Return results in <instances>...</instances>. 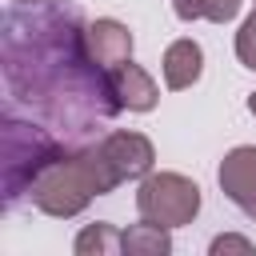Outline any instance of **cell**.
Returning a JSON list of instances; mask_svg holds the SVG:
<instances>
[{
	"mask_svg": "<svg viewBox=\"0 0 256 256\" xmlns=\"http://www.w3.org/2000/svg\"><path fill=\"white\" fill-rule=\"evenodd\" d=\"M0 64L12 112H28L68 148L96 136L124 112L104 64L88 52V24L72 0L12 4L0 20Z\"/></svg>",
	"mask_w": 256,
	"mask_h": 256,
	"instance_id": "1",
	"label": "cell"
},
{
	"mask_svg": "<svg viewBox=\"0 0 256 256\" xmlns=\"http://www.w3.org/2000/svg\"><path fill=\"white\" fill-rule=\"evenodd\" d=\"M116 184H124L112 168V160L104 156L100 140L84 144V148H68L64 156H56L28 188V200L48 212V216H76L84 212L96 196H108Z\"/></svg>",
	"mask_w": 256,
	"mask_h": 256,
	"instance_id": "2",
	"label": "cell"
},
{
	"mask_svg": "<svg viewBox=\"0 0 256 256\" xmlns=\"http://www.w3.org/2000/svg\"><path fill=\"white\" fill-rule=\"evenodd\" d=\"M68 144L48 132L40 120H24L20 112L4 108V132H0V184H4V208L12 212L20 200H28L32 180L56 160L64 156Z\"/></svg>",
	"mask_w": 256,
	"mask_h": 256,
	"instance_id": "3",
	"label": "cell"
},
{
	"mask_svg": "<svg viewBox=\"0 0 256 256\" xmlns=\"http://www.w3.org/2000/svg\"><path fill=\"white\" fill-rule=\"evenodd\" d=\"M136 208L144 220H156L164 228H180V224L196 220L200 188H196V180H188L180 172H148L136 188Z\"/></svg>",
	"mask_w": 256,
	"mask_h": 256,
	"instance_id": "4",
	"label": "cell"
},
{
	"mask_svg": "<svg viewBox=\"0 0 256 256\" xmlns=\"http://www.w3.org/2000/svg\"><path fill=\"white\" fill-rule=\"evenodd\" d=\"M220 188L248 220H256V148L252 144H240L220 160Z\"/></svg>",
	"mask_w": 256,
	"mask_h": 256,
	"instance_id": "5",
	"label": "cell"
},
{
	"mask_svg": "<svg viewBox=\"0 0 256 256\" xmlns=\"http://www.w3.org/2000/svg\"><path fill=\"white\" fill-rule=\"evenodd\" d=\"M100 148L112 160V168H116L120 180H144L152 172V164H156V148L140 132H108L100 140Z\"/></svg>",
	"mask_w": 256,
	"mask_h": 256,
	"instance_id": "6",
	"label": "cell"
},
{
	"mask_svg": "<svg viewBox=\"0 0 256 256\" xmlns=\"http://www.w3.org/2000/svg\"><path fill=\"white\" fill-rule=\"evenodd\" d=\"M88 52L96 64H104L108 72H116L120 64L132 60V32L128 24L112 20V16H100L88 24Z\"/></svg>",
	"mask_w": 256,
	"mask_h": 256,
	"instance_id": "7",
	"label": "cell"
},
{
	"mask_svg": "<svg viewBox=\"0 0 256 256\" xmlns=\"http://www.w3.org/2000/svg\"><path fill=\"white\" fill-rule=\"evenodd\" d=\"M164 84L172 88V92H180V88H192L196 80H200V72H204V52H200V44L196 40H172L168 48H164Z\"/></svg>",
	"mask_w": 256,
	"mask_h": 256,
	"instance_id": "8",
	"label": "cell"
},
{
	"mask_svg": "<svg viewBox=\"0 0 256 256\" xmlns=\"http://www.w3.org/2000/svg\"><path fill=\"white\" fill-rule=\"evenodd\" d=\"M112 84H116V96H120V104H124L128 112H152L156 100H160L156 80H152L140 64H132V60L112 72Z\"/></svg>",
	"mask_w": 256,
	"mask_h": 256,
	"instance_id": "9",
	"label": "cell"
},
{
	"mask_svg": "<svg viewBox=\"0 0 256 256\" xmlns=\"http://www.w3.org/2000/svg\"><path fill=\"white\" fill-rule=\"evenodd\" d=\"M124 252L128 256H168L172 252V236H168L164 224L140 220V224L124 228Z\"/></svg>",
	"mask_w": 256,
	"mask_h": 256,
	"instance_id": "10",
	"label": "cell"
},
{
	"mask_svg": "<svg viewBox=\"0 0 256 256\" xmlns=\"http://www.w3.org/2000/svg\"><path fill=\"white\" fill-rule=\"evenodd\" d=\"M76 256H116L124 252V232H116L112 224H88L80 236H76Z\"/></svg>",
	"mask_w": 256,
	"mask_h": 256,
	"instance_id": "11",
	"label": "cell"
},
{
	"mask_svg": "<svg viewBox=\"0 0 256 256\" xmlns=\"http://www.w3.org/2000/svg\"><path fill=\"white\" fill-rule=\"evenodd\" d=\"M172 12L180 20H212L224 24L240 12V0H172Z\"/></svg>",
	"mask_w": 256,
	"mask_h": 256,
	"instance_id": "12",
	"label": "cell"
},
{
	"mask_svg": "<svg viewBox=\"0 0 256 256\" xmlns=\"http://www.w3.org/2000/svg\"><path fill=\"white\" fill-rule=\"evenodd\" d=\"M236 56H240L244 68L256 72V12H252V16L240 24V32H236Z\"/></svg>",
	"mask_w": 256,
	"mask_h": 256,
	"instance_id": "13",
	"label": "cell"
},
{
	"mask_svg": "<svg viewBox=\"0 0 256 256\" xmlns=\"http://www.w3.org/2000/svg\"><path fill=\"white\" fill-rule=\"evenodd\" d=\"M224 252H244V256H252V240L224 232V236H216V240H212V256H224Z\"/></svg>",
	"mask_w": 256,
	"mask_h": 256,
	"instance_id": "14",
	"label": "cell"
},
{
	"mask_svg": "<svg viewBox=\"0 0 256 256\" xmlns=\"http://www.w3.org/2000/svg\"><path fill=\"white\" fill-rule=\"evenodd\" d=\"M248 112H252V116H256V92H252V96H248Z\"/></svg>",
	"mask_w": 256,
	"mask_h": 256,
	"instance_id": "15",
	"label": "cell"
},
{
	"mask_svg": "<svg viewBox=\"0 0 256 256\" xmlns=\"http://www.w3.org/2000/svg\"><path fill=\"white\" fill-rule=\"evenodd\" d=\"M12 4H40V0H12Z\"/></svg>",
	"mask_w": 256,
	"mask_h": 256,
	"instance_id": "16",
	"label": "cell"
}]
</instances>
